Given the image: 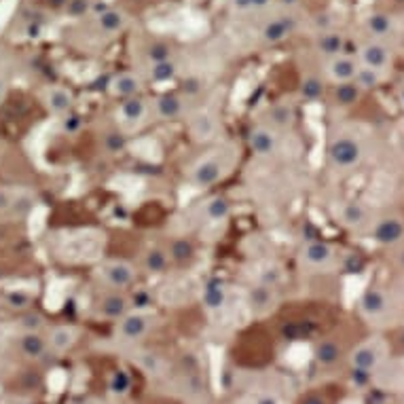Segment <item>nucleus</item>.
Wrapping results in <instances>:
<instances>
[{"mask_svg": "<svg viewBox=\"0 0 404 404\" xmlns=\"http://www.w3.org/2000/svg\"><path fill=\"white\" fill-rule=\"evenodd\" d=\"M5 303L13 309H26L32 303V294L26 290H9L5 294Z\"/></svg>", "mask_w": 404, "mask_h": 404, "instance_id": "40", "label": "nucleus"}, {"mask_svg": "<svg viewBox=\"0 0 404 404\" xmlns=\"http://www.w3.org/2000/svg\"><path fill=\"white\" fill-rule=\"evenodd\" d=\"M140 366H142V370L144 372H148V374H159L161 370H163V360L157 356V353H150V351H146V353H140Z\"/></svg>", "mask_w": 404, "mask_h": 404, "instance_id": "41", "label": "nucleus"}, {"mask_svg": "<svg viewBox=\"0 0 404 404\" xmlns=\"http://www.w3.org/2000/svg\"><path fill=\"white\" fill-rule=\"evenodd\" d=\"M18 190L15 188H7V186H0V216H7L13 201H15Z\"/></svg>", "mask_w": 404, "mask_h": 404, "instance_id": "42", "label": "nucleus"}, {"mask_svg": "<svg viewBox=\"0 0 404 404\" xmlns=\"http://www.w3.org/2000/svg\"><path fill=\"white\" fill-rule=\"evenodd\" d=\"M396 102H398V106L404 110V79L398 83V87H396Z\"/></svg>", "mask_w": 404, "mask_h": 404, "instance_id": "46", "label": "nucleus"}, {"mask_svg": "<svg viewBox=\"0 0 404 404\" xmlns=\"http://www.w3.org/2000/svg\"><path fill=\"white\" fill-rule=\"evenodd\" d=\"M273 0H231V5L240 13H261L265 11Z\"/></svg>", "mask_w": 404, "mask_h": 404, "instance_id": "39", "label": "nucleus"}, {"mask_svg": "<svg viewBox=\"0 0 404 404\" xmlns=\"http://www.w3.org/2000/svg\"><path fill=\"white\" fill-rule=\"evenodd\" d=\"M18 345H20V351L30 360H43L47 353H51L47 339L41 332H22L18 337Z\"/></svg>", "mask_w": 404, "mask_h": 404, "instance_id": "26", "label": "nucleus"}, {"mask_svg": "<svg viewBox=\"0 0 404 404\" xmlns=\"http://www.w3.org/2000/svg\"><path fill=\"white\" fill-rule=\"evenodd\" d=\"M284 136L282 131H275L271 129L269 125L265 123H256L250 133H248V144L252 148V152L259 157V159H278L282 155V148H284Z\"/></svg>", "mask_w": 404, "mask_h": 404, "instance_id": "12", "label": "nucleus"}, {"mask_svg": "<svg viewBox=\"0 0 404 404\" xmlns=\"http://www.w3.org/2000/svg\"><path fill=\"white\" fill-rule=\"evenodd\" d=\"M282 282H284V273L278 265H265L256 275V284H261V286L278 288Z\"/></svg>", "mask_w": 404, "mask_h": 404, "instance_id": "38", "label": "nucleus"}, {"mask_svg": "<svg viewBox=\"0 0 404 404\" xmlns=\"http://www.w3.org/2000/svg\"><path fill=\"white\" fill-rule=\"evenodd\" d=\"M294 119H297L294 106H292L290 102L280 100V102H273V104H269V106L265 108V112L261 115L259 123H265V125H269L271 129L286 133V131L292 129Z\"/></svg>", "mask_w": 404, "mask_h": 404, "instance_id": "18", "label": "nucleus"}, {"mask_svg": "<svg viewBox=\"0 0 404 404\" xmlns=\"http://www.w3.org/2000/svg\"><path fill=\"white\" fill-rule=\"evenodd\" d=\"M34 206H37L34 195H30L28 190H18L15 201H13V206H11L7 216L9 219H26L34 210Z\"/></svg>", "mask_w": 404, "mask_h": 404, "instance_id": "32", "label": "nucleus"}, {"mask_svg": "<svg viewBox=\"0 0 404 404\" xmlns=\"http://www.w3.org/2000/svg\"><path fill=\"white\" fill-rule=\"evenodd\" d=\"M129 311V299L125 297L123 290H112L106 288L100 299L96 301V315L104 320H121Z\"/></svg>", "mask_w": 404, "mask_h": 404, "instance_id": "17", "label": "nucleus"}, {"mask_svg": "<svg viewBox=\"0 0 404 404\" xmlns=\"http://www.w3.org/2000/svg\"><path fill=\"white\" fill-rule=\"evenodd\" d=\"M379 374V385L389 387V389H404V360H396V362H383L377 370Z\"/></svg>", "mask_w": 404, "mask_h": 404, "instance_id": "27", "label": "nucleus"}, {"mask_svg": "<svg viewBox=\"0 0 404 404\" xmlns=\"http://www.w3.org/2000/svg\"><path fill=\"white\" fill-rule=\"evenodd\" d=\"M362 89L356 85V83H339L334 85V102L339 106H351L358 102Z\"/></svg>", "mask_w": 404, "mask_h": 404, "instance_id": "35", "label": "nucleus"}, {"mask_svg": "<svg viewBox=\"0 0 404 404\" xmlns=\"http://www.w3.org/2000/svg\"><path fill=\"white\" fill-rule=\"evenodd\" d=\"M313 47L322 56V60L339 56V53H343V37L332 30H322V32H318Z\"/></svg>", "mask_w": 404, "mask_h": 404, "instance_id": "30", "label": "nucleus"}, {"mask_svg": "<svg viewBox=\"0 0 404 404\" xmlns=\"http://www.w3.org/2000/svg\"><path fill=\"white\" fill-rule=\"evenodd\" d=\"M297 261H299V267H301L303 273H307V275H326V273H332V271L339 269L341 254L332 244L311 240V242L301 246Z\"/></svg>", "mask_w": 404, "mask_h": 404, "instance_id": "4", "label": "nucleus"}, {"mask_svg": "<svg viewBox=\"0 0 404 404\" xmlns=\"http://www.w3.org/2000/svg\"><path fill=\"white\" fill-rule=\"evenodd\" d=\"M150 117V102L144 96H133L127 100H121L119 106V123L125 129H138L146 123Z\"/></svg>", "mask_w": 404, "mask_h": 404, "instance_id": "16", "label": "nucleus"}, {"mask_svg": "<svg viewBox=\"0 0 404 404\" xmlns=\"http://www.w3.org/2000/svg\"><path fill=\"white\" fill-rule=\"evenodd\" d=\"M201 303L210 313H223L229 305V288L221 280H210L201 288Z\"/></svg>", "mask_w": 404, "mask_h": 404, "instance_id": "23", "label": "nucleus"}, {"mask_svg": "<svg viewBox=\"0 0 404 404\" xmlns=\"http://www.w3.org/2000/svg\"><path fill=\"white\" fill-rule=\"evenodd\" d=\"M334 214H337V223L345 231H349L353 235H360V237H366L377 212L362 199H345L337 206Z\"/></svg>", "mask_w": 404, "mask_h": 404, "instance_id": "6", "label": "nucleus"}, {"mask_svg": "<svg viewBox=\"0 0 404 404\" xmlns=\"http://www.w3.org/2000/svg\"><path fill=\"white\" fill-rule=\"evenodd\" d=\"M45 339H47V345L53 353H64L74 345L77 328L74 326H53Z\"/></svg>", "mask_w": 404, "mask_h": 404, "instance_id": "29", "label": "nucleus"}, {"mask_svg": "<svg viewBox=\"0 0 404 404\" xmlns=\"http://www.w3.org/2000/svg\"><path fill=\"white\" fill-rule=\"evenodd\" d=\"M96 278L102 282V286L112 288V290H127L136 284L138 280V269L129 261L123 259H110L102 261L96 269Z\"/></svg>", "mask_w": 404, "mask_h": 404, "instance_id": "7", "label": "nucleus"}, {"mask_svg": "<svg viewBox=\"0 0 404 404\" xmlns=\"http://www.w3.org/2000/svg\"><path fill=\"white\" fill-rule=\"evenodd\" d=\"M171 267V261H169V254L165 248H159V246H150L144 250L142 254V269L144 273L148 275H163L167 273Z\"/></svg>", "mask_w": 404, "mask_h": 404, "instance_id": "24", "label": "nucleus"}, {"mask_svg": "<svg viewBox=\"0 0 404 404\" xmlns=\"http://www.w3.org/2000/svg\"><path fill=\"white\" fill-rule=\"evenodd\" d=\"M237 161H240V146L233 142H223L212 150H208L206 155H201L193 165H188L186 182L193 188L201 190L210 188L221 180H225L233 171Z\"/></svg>", "mask_w": 404, "mask_h": 404, "instance_id": "2", "label": "nucleus"}, {"mask_svg": "<svg viewBox=\"0 0 404 404\" xmlns=\"http://www.w3.org/2000/svg\"><path fill=\"white\" fill-rule=\"evenodd\" d=\"M387 79V74H383V72H377V70H370V68H364V66H360V70H358V74H356V79H353V83L362 89V91H368V89H374V87H379L383 81Z\"/></svg>", "mask_w": 404, "mask_h": 404, "instance_id": "34", "label": "nucleus"}, {"mask_svg": "<svg viewBox=\"0 0 404 404\" xmlns=\"http://www.w3.org/2000/svg\"><path fill=\"white\" fill-rule=\"evenodd\" d=\"M339 356H341V347H339L334 341H330V339L322 341V343L318 345V349H315V360H318L320 364H326V366L339 362Z\"/></svg>", "mask_w": 404, "mask_h": 404, "instance_id": "36", "label": "nucleus"}, {"mask_svg": "<svg viewBox=\"0 0 404 404\" xmlns=\"http://www.w3.org/2000/svg\"><path fill=\"white\" fill-rule=\"evenodd\" d=\"M364 30L370 39H377V41H385L391 45V41L398 37V26H396V20L387 13H370L366 20H364Z\"/></svg>", "mask_w": 404, "mask_h": 404, "instance_id": "22", "label": "nucleus"}, {"mask_svg": "<svg viewBox=\"0 0 404 404\" xmlns=\"http://www.w3.org/2000/svg\"><path fill=\"white\" fill-rule=\"evenodd\" d=\"M356 58L360 62V66L389 74L391 66H393V47L385 41H377V39H366L360 43Z\"/></svg>", "mask_w": 404, "mask_h": 404, "instance_id": "9", "label": "nucleus"}, {"mask_svg": "<svg viewBox=\"0 0 404 404\" xmlns=\"http://www.w3.org/2000/svg\"><path fill=\"white\" fill-rule=\"evenodd\" d=\"M374 133L360 123H339L328 131L326 167L332 176H351L364 167L372 152Z\"/></svg>", "mask_w": 404, "mask_h": 404, "instance_id": "1", "label": "nucleus"}, {"mask_svg": "<svg viewBox=\"0 0 404 404\" xmlns=\"http://www.w3.org/2000/svg\"><path fill=\"white\" fill-rule=\"evenodd\" d=\"M18 326L22 332H41L45 328V318L39 311L28 309L18 318Z\"/></svg>", "mask_w": 404, "mask_h": 404, "instance_id": "37", "label": "nucleus"}, {"mask_svg": "<svg viewBox=\"0 0 404 404\" xmlns=\"http://www.w3.org/2000/svg\"><path fill=\"white\" fill-rule=\"evenodd\" d=\"M305 404H324V400H322L320 396H309V398L305 400Z\"/></svg>", "mask_w": 404, "mask_h": 404, "instance_id": "48", "label": "nucleus"}, {"mask_svg": "<svg viewBox=\"0 0 404 404\" xmlns=\"http://www.w3.org/2000/svg\"><path fill=\"white\" fill-rule=\"evenodd\" d=\"M190 98L180 91H163L150 102V117L157 121H178L186 119L190 112Z\"/></svg>", "mask_w": 404, "mask_h": 404, "instance_id": "13", "label": "nucleus"}, {"mask_svg": "<svg viewBox=\"0 0 404 404\" xmlns=\"http://www.w3.org/2000/svg\"><path fill=\"white\" fill-rule=\"evenodd\" d=\"M387 356H389V345L385 343V339L372 337L351 351L349 362L358 372H374L387 360Z\"/></svg>", "mask_w": 404, "mask_h": 404, "instance_id": "10", "label": "nucleus"}, {"mask_svg": "<svg viewBox=\"0 0 404 404\" xmlns=\"http://www.w3.org/2000/svg\"><path fill=\"white\" fill-rule=\"evenodd\" d=\"M366 240H370L379 248H393L404 242V216L398 210H383L377 212L372 219V225L366 233Z\"/></svg>", "mask_w": 404, "mask_h": 404, "instance_id": "5", "label": "nucleus"}, {"mask_svg": "<svg viewBox=\"0 0 404 404\" xmlns=\"http://www.w3.org/2000/svg\"><path fill=\"white\" fill-rule=\"evenodd\" d=\"M358 70H360V62L356 56H349V53H339V56L322 60V74L332 85L353 83Z\"/></svg>", "mask_w": 404, "mask_h": 404, "instance_id": "15", "label": "nucleus"}, {"mask_svg": "<svg viewBox=\"0 0 404 404\" xmlns=\"http://www.w3.org/2000/svg\"><path fill=\"white\" fill-rule=\"evenodd\" d=\"M155 326V315L146 311H127L117 320V339L121 343H136L144 339Z\"/></svg>", "mask_w": 404, "mask_h": 404, "instance_id": "14", "label": "nucleus"}, {"mask_svg": "<svg viewBox=\"0 0 404 404\" xmlns=\"http://www.w3.org/2000/svg\"><path fill=\"white\" fill-rule=\"evenodd\" d=\"M186 127L195 142H210L221 131V115L212 106H197L186 115Z\"/></svg>", "mask_w": 404, "mask_h": 404, "instance_id": "8", "label": "nucleus"}, {"mask_svg": "<svg viewBox=\"0 0 404 404\" xmlns=\"http://www.w3.org/2000/svg\"><path fill=\"white\" fill-rule=\"evenodd\" d=\"M142 89H144V77L138 74V72H119L115 74L110 81H108V91L110 96L119 98V100H127V98H133V96H142Z\"/></svg>", "mask_w": 404, "mask_h": 404, "instance_id": "20", "label": "nucleus"}, {"mask_svg": "<svg viewBox=\"0 0 404 404\" xmlns=\"http://www.w3.org/2000/svg\"><path fill=\"white\" fill-rule=\"evenodd\" d=\"M292 28H294V20L290 15H275L261 26L259 37L265 45H280L292 34Z\"/></svg>", "mask_w": 404, "mask_h": 404, "instance_id": "21", "label": "nucleus"}, {"mask_svg": "<svg viewBox=\"0 0 404 404\" xmlns=\"http://www.w3.org/2000/svg\"><path fill=\"white\" fill-rule=\"evenodd\" d=\"M273 303H275V288L254 284L248 290V307H250L252 313L265 315V313H269L273 309Z\"/></svg>", "mask_w": 404, "mask_h": 404, "instance_id": "25", "label": "nucleus"}, {"mask_svg": "<svg viewBox=\"0 0 404 404\" xmlns=\"http://www.w3.org/2000/svg\"><path fill=\"white\" fill-rule=\"evenodd\" d=\"M165 250L169 254L171 265H176V267H188L197 259V250H195L193 242L186 237H174L169 242V248H165Z\"/></svg>", "mask_w": 404, "mask_h": 404, "instance_id": "28", "label": "nucleus"}, {"mask_svg": "<svg viewBox=\"0 0 404 404\" xmlns=\"http://www.w3.org/2000/svg\"><path fill=\"white\" fill-rule=\"evenodd\" d=\"M358 311L370 326H391L402 313V301L387 286L370 284L358 301Z\"/></svg>", "mask_w": 404, "mask_h": 404, "instance_id": "3", "label": "nucleus"}, {"mask_svg": "<svg viewBox=\"0 0 404 404\" xmlns=\"http://www.w3.org/2000/svg\"><path fill=\"white\" fill-rule=\"evenodd\" d=\"M389 252H391V265H393L396 273H400L404 278V242L389 248Z\"/></svg>", "mask_w": 404, "mask_h": 404, "instance_id": "43", "label": "nucleus"}, {"mask_svg": "<svg viewBox=\"0 0 404 404\" xmlns=\"http://www.w3.org/2000/svg\"><path fill=\"white\" fill-rule=\"evenodd\" d=\"M252 404H284V402L275 393H259V396H254Z\"/></svg>", "mask_w": 404, "mask_h": 404, "instance_id": "45", "label": "nucleus"}, {"mask_svg": "<svg viewBox=\"0 0 404 404\" xmlns=\"http://www.w3.org/2000/svg\"><path fill=\"white\" fill-rule=\"evenodd\" d=\"M7 91H9V81L0 77V104H3V100L7 98Z\"/></svg>", "mask_w": 404, "mask_h": 404, "instance_id": "47", "label": "nucleus"}, {"mask_svg": "<svg viewBox=\"0 0 404 404\" xmlns=\"http://www.w3.org/2000/svg\"><path fill=\"white\" fill-rule=\"evenodd\" d=\"M301 96L303 100L307 102H318L322 100L324 96V79L318 77V74H309L303 79V85H301Z\"/></svg>", "mask_w": 404, "mask_h": 404, "instance_id": "33", "label": "nucleus"}, {"mask_svg": "<svg viewBox=\"0 0 404 404\" xmlns=\"http://www.w3.org/2000/svg\"><path fill=\"white\" fill-rule=\"evenodd\" d=\"M231 216V201L223 195H212L195 204L190 210V219L197 227L221 225Z\"/></svg>", "mask_w": 404, "mask_h": 404, "instance_id": "11", "label": "nucleus"}, {"mask_svg": "<svg viewBox=\"0 0 404 404\" xmlns=\"http://www.w3.org/2000/svg\"><path fill=\"white\" fill-rule=\"evenodd\" d=\"M123 144H125V138H123V131L119 129H115V131H110L108 133V138H106V148L110 150V152H117V150H121L123 148Z\"/></svg>", "mask_w": 404, "mask_h": 404, "instance_id": "44", "label": "nucleus"}, {"mask_svg": "<svg viewBox=\"0 0 404 404\" xmlns=\"http://www.w3.org/2000/svg\"><path fill=\"white\" fill-rule=\"evenodd\" d=\"M178 74V68L171 60H165V62H157V64H150L148 66V81L157 83V85H163V83H169L174 81Z\"/></svg>", "mask_w": 404, "mask_h": 404, "instance_id": "31", "label": "nucleus"}, {"mask_svg": "<svg viewBox=\"0 0 404 404\" xmlns=\"http://www.w3.org/2000/svg\"><path fill=\"white\" fill-rule=\"evenodd\" d=\"M43 106L47 108L49 115L62 119L74 110V96L70 89H66L62 85H53L43 91Z\"/></svg>", "mask_w": 404, "mask_h": 404, "instance_id": "19", "label": "nucleus"}]
</instances>
